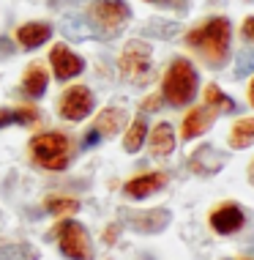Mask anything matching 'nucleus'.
<instances>
[{
    "label": "nucleus",
    "instance_id": "nucleus-2",
    "mask_svg": "<svg viewBox=\"0 0 254 260\" xmlns=\"http://www.w3.org/2000/svg\"><path fill=\"white\" fill-rule=\"evenodd\" d=\"M30 153L44 170H66L68 159H71V140L60 132H41L30 140Z\"/></svg>",
    "mask_w": 254,
    "mask_h": 260
},
{
    "label": "nucleus",
    "instance_id": "nucleus-9",
    "mask_svg": "<svg viewBox=\"0 0 254 260\" xmlns=\"http://www.w3.org/2000/svg\"><path fill=\"white\" fill-rule=\"evenodd\" d=\"M49 63H52V72L60 82L82 74V69H85V60L80 58V55H74L66 44H55L52 50H49Z\"/></svg>",
    "mask_w": 254,
    "mask_h": 260
},
{
    "label": "nucleus",
    "instance_id": "nucleus-27",
    "mask_svg": "<svg viewBox=\"0 0 254 260\" xmlns=\"http://www.w3.org/2000/svg\"><path fill=\"white\" fill-rule=\"evenodd\" d=\"M6 55H14V44L6 36H0V58H6Z\"/></svg>",
    "mask_w": 254,
    "mask_h": 260
},
{
    "label": "nucleus",
    "instance_id": "nucleus-23",
    "mask_svg": "<svg viewBox=\"0 0 254 260\" xmlns=\"http://www.w3.org/2000/svg\"><path fill=\"white\" fill-rule=\"evenodd\" d=\"M0 260H39V252L30 244H6L0 247Z\"/></svg>",
    "mask_w": 254,
    "mask_h": 260
},
{
    "label": "nucleus",
    "instance_id": "nucleus-3",
    "mask_svg": "<svg viewBox=\"0 0 254 260\" xmlns=\"http://www.w3.org/2000/svg\"><path fill=\"white\" fill-rule=\"evenodd\" d=\"M164 99L172 104V107H183V104H189L194 99L197 93V72L194 66L189 63L186 58H175L172 66L167 69L164 74Z\"/></svg>",
    "mask_w": 254,
    "mask_h": 260
},
{
    "label": "nucleus",
    "instance_id": "nucleus-32",
    "mask_svg": "<svg viewBox=\"0 0 254 260\" xmlns=\"http://www.w3.org/2000/svg\"><path fill=\"white\" fill-rule=\"evenodd\" d=\"M249 181L254 184V161H251V167H249Z\"/></svg>",
    "mask_w": 254,
    "mask_h": 260
},
{
    "label": "nucleus",
    "instance_id": "nucleus-20",
    "mask_svg": "<svg viewBox=\"0 0 254 260\" xmlns=\"http://www.w3.org/2000/svg\"><path fill=\"white\" fill-rule=\"evenodd\" d=\"M44 208L52 216H66V214H77V211H80V200L66 198V194H49L44 200Z\"/></svg>",
    "mask_w": 254,
    "mask_h": 260
},
{
    "label": "nucleus",
    "instance_id": "nucleus-4",
    "mask_svg": "<svg viewBox=\"0 0 254 260\" xmlns=\"http://www.w3.org/2000/svg\"><path fill=\"white\" fill-rule=\"evenodd\" d=\"M129 17H131V9L123 0H96L88 9V22L101 36H115Z\"/></svg>",
    "mask_w": 254,
    "mask_h": 260
},
{
    "label": "nucleus",
    "instance_id": "nucleus-33",
    "mask_svg": "<svg viewBox=\"0 0 254 260\" xmlns=\"http://www.w3.org/2000/svg\"><path fill=\"white\" fill-rule=\"evenodd\" d=\"M249 99H251V104H254V82H251V88H249Z\"/></svg>",
    "mask_w": 254,
    "mask_h": 260
},
{
    "label": "nucleus",
    "instance_id": "nucleus-17",
    "mask_svg": "<svg viewBox=\"0 0 254 260\" xmlns=\"http://www.w3.org/2000/svg\"><path fill=\"white\" fill-rule=\"evenodd\" d=\"M192 170H197V173H216L219 167L224 165V156L222 153H216L210 145H202V148H197V153L192 156Z\"/></svg>",
    "mask_w": 254,
    "mask_h": 260
},
{
    "label": "nucleus",
    "instance_id": "nucleus-13",
    "mask_svg": "<svg viewBox=\"0 0 254 260\" xmlns=\"http://www.w3.org/2000/svg\"><path fill=\"white\" fill-rule=\"evenodd\" d=\"M49 36H52V25H47V22H27L17 30V41L25 50H36Z\"/></svg>",
    "mask_w": 254,
    "mask_h": 260
},
{
    "label": "nucleus",
    "instance_id": "nucleus-25",
    "mask_svg": "<svg viewBox=\"0 0 254 260\" xmlns=\"http://www.w3.org/2000/svg\"><path fill=\"white\" fill-rule=\"evenodd\" d=\"M254 72V52L251 50H243L241 55H238V66H235V74L238 77H246Z\"/></svg>",
    "mask_w": 254,
    "mask_h": 260
},
{
    "label": "nucleus",
    "instance_id": "nucleus-14",
    "mask_svg": "<svg viewBox=\"0 0 254 260\" xmlns=\"http://www.w3.org/2000/svg\"><path fill=\"white\" fill-rule=\"evenodd\" d=\"M47 82H49V77L44 72V66L33 63V66H27L25 74H22V93L30 96V99H39V96H44Z\"/></svg>",
    "mask_w": 254,
    "mask_h": 260
},
{
    "label": "nucleus",
    "instance_id": "nucleus-10",
    "mask_svg": "<svg viewBox=\"0 0 254 260\" xmlns=\"http://www.w3.org/2000/svg\"><path fill=\"white\" fill-rule=\"evenodd\" d=\"M164 184H167V175L164 173H145V175L131 178L129 184L123 186V192L129 194V198H134V200H142V198H148V194L159 192Z\"/></svg>",
    "mask_w": 254,
    "mask_h": 260
},
{
    "label": "nucleus",
    "instance_id": "nucleus-24",
    "mask_svg": "<svg viewBox=\"0 0 254 260\" xmlns=\"http://www.w3.org/2000/svg\"><path fill=\"white\" fill-rule=\"evenodd\" d=\"M63 33H66L68 39H90V36H96L93 25L85 22V19H66V22H63Z\"/></svg>",
    "mask_w": 254,
    "mask_h": 260
},
{
    "label": "nucleus",
    "instance_id": "nucleus-15",
    "mask_svg": "<svg viewBox=\"0 0 254 260\" xmlns=\"http://www.w3.org/2000/svg\"><path fill=\"white\" fill-rule=\"evenodd\" d=\"M213 121V110L208 107H197L186 115V121H183V140H192V137H200L202 132L210 126Z\"/></svg>",
    "mask_w": 254,
    "mask_h": 260
},
{
    "label": "nucleus",
    "instance_id": "nucleus-26",
    "mask_svg": "<svg viewBox=\"0 0 254 260\" xmlns=\"http://www.w3.org/2000/svg\"><path fill=\"white\" fill-rule=\"evenodd\" d=\"M148 33H156V36L169 39V36L178 33V25H175V22H151V25H148Z\"/></svg>",
    "mask_w": 254,
    "mask_h": 260
},
{
    "label": "nucleus",
    "instance_id": "nucleus-5",
    "mask_svg": "<svg viewBox=\"0 0 254 260\" xmlns=\"http://www.w3.org/2000/svg\"><path fill=\"white\" fill-rule=\"evenodd\" d=\"M118 69H121V77L129 82H137L142 85V80L151 72V47L145 41L134 39L126 44V50L121 52V60H118Z\"/></svg>",
    "mask_w": 254,
    "mask_h": 260
},
{
    "label": "nucleus",
    "instance_id": "nucleus-6",
    "mask_svg": "<svg viewBox=\"0 0 254 260\" xmlns=\"http://www.w3.org/2000/svg\"><path fill=\"white\" fill-rule=\"evenodd\" d=\"M58 236L60 252L68 260H93V252H90V238L88 230L82 228L80 222H63L55 233H49L47 238Z\"/></svg>",
    "mask_w": 254,
    "mask_h": 260
},
{
    "label": "nucleus",
    "instance_id": "nucleus-11",
    "mask_svg": "<svg viewBox=\"0 0 254 260\" xmlns=\"http://www.w3.org/2000/svg\"><path fill=\"white\" fill-rule=\"evenodd\" d=\"M210 224H213L216 233H235L243 228V211L238 206H222L210 214Z\"/></svg>",
    "mask_w": 254,
    "mask_h": 260
},
{
    "label": "nucleus",
    "instance_id": "nucleus-21",
    "mask_svg": "<svg viewBox=\"0 0 254 260\" xmlns=\"http://www.w3.org/2000/svg\"><path fill=\"white\" fill-rule=\"evenodd\" d=\"M205 104H208V110H213V115H227V112H235V102H232L227 93H222L216 85H210L205 90Z\"/></svg>",
    "mask_w": 254,
    "mask_h": 260
},
{
    "label": "nucleus",
    "instance_id": "nucleus-1",
    "mask_svg": "<svg viewBox=\"0 0 254 260\" xmlns=\"http://www.w3.org/2000/svg\"><path fill=\"white\" fill-rule=\"evenodd\" d=\"M186 41H189V47H194V50H200L205 55V60L210 66H222L230 50V19H224V17L208 19L205 25H200L197 30L189 33Z\"/></svg>",
    "mask_w": 254,
    "mask_h": 260
},
{
    "label": "nucleus",
    "instance_id": "nucleus-22",
    "mask_svg": "<svg viewBox=\"0 0 254 260\" xmlns=\"http://www.w3.org/2000/svg\"><path fill=\"white\" fill-rule=\"evenodd\" d=\"M36 118H39V112L30 104H22L19 110H0V129L9 123H33Z\"/></svg>",
    "mask_w": 254,
    "mask_h": 260
},
{
    "label": "nucleus",
    "instance_id": "nucleus-7",
    "mask_svg": "<svg viewBox=\"0 0 254 260\" xmlns=\"http://www.w3.org/2000/svg\"><path fill=\"white\" fill-rule=\"evenodd\" d=\"M58 110L66 121H82V118H88L93 112V93H90V88H85V85L66 88V93L60 96Z\"/></svg>",
    "mask_w": 254,
    "mask_h": 260
},
{
    "label": "nucleus",
    "instance_id": "nucleus-19",
    "mask_svg": "<svg viewBox=\"0 0 254 260\" xmlns=\"http://www.w3.org/2000/svg\"><path fill=\"white\" fill-rule=\"evenodd\" d=\"M254 143V118H243L232 126L230 132V145L232 148H249Z\"/></svg>",
    "mask_w": 254,
    "mask_h": 260
},
{
    "label": "nucleus",
    "instance_id": "nucleus-8",
    "mask_svg": "<svg viewBox=\"0 0 254 260\" xmlns=\"http://www.w3.org/2000/svg\"><path fill=\"white\" fill-rule=\"evenodd\" d=\"M126 224L137 233H159L169 224V211L167 208H153V211H121Z\"/></svg>",
    "mask_w": 254,
    "mask_h": 260
},
{
    "label": "nucleus",
    "instance_id": "nucleus-31",
    "mask_svg": "<svg viewBox=\"0 0 254 260\" xmlns=\"http://www.w3.org/2000/svg\"><path fill=\"white\" fill-rule=\"evenodd\" d=\"M148 3H172V0H148ZM178 3H186V0H178Z\"/></svg>",
    "mask_w": 254,
    "mask_h": 260
},
{
    "label": "nucleus",
    "instance_id": "nucleus-28",
    "mask_svg": "<svg viewBox=\"0 0 254 260\" xmlns=\"http://www.w3.org/2000/svg\"><path fill=\"white\" fill-rule=\"evenodd\" d=\"M98 140H101V135H98L96 129H90L88 135H85V148H93V145L98 143Z\"/></svg>",
    "mask_w": 254,
    "mask_h": 260
},
{
    "label": "nucleus",
    "instance_id": "nucleus-12",
    "mask_svg": "<svg viewBox=\"0 0 254 260\" xmlns=\"http://www.w3.org/2000/svg\"><path fill=\"white\" fill-rule=\"evenodd\" d=\"M123 126H126V110H123V107H107V110L98 112L93 129H96L101 137H112V135H118Z\"/></svg>",
    "mask_w": 254,
    "mask_h": 260
},
{
    "label": "nucleus",
    "instance_id": "nucleus-30",
    "mask_svg": "<svg viewBox=\"0 0 254 260\" xmlns=\"http://www.w3.org/2000/svg\"><path fill=\"white\" fill-rule=\"evenodd\" d=\"M159 102H161V96H151V99H145L142 107H145V110H156V107H159Z\"/></svg>",
    "mask_w": 254,
    "mask_h": 260
},
{
    "label": "nucleus",
    "instance_id": "nucleus-18",
    "mask_svg": "<svg viewBox=\"0 0 254 260\" xmlns=\"http://www.w3.org/2000/svg\"><path fill=\"white\" fill-rule=\"evenodd\" d=\"M145 137H148V123H145L142 115H137L134 123L129 126V132H126V137H123V148L129 153H137L139 148H142Z\"/></svg>",
    "mask_w": 254,
    "mask_h": 260
},
{
    "label": "nucleus",
    "instance_id": "nucleus-29",
    "mask_svg": "<svg viewBox=\"0 0 254 260\" xmlns=\"http://www.w3.org/2000/svg\"><path fill=\"white\" fill-rule=\"evenodd\" d=\"M243 33H246V39L254 41V17H249V19L243 22Z\"/></svg>",
    "mask_w": 254,
    "mask_h": 260
},
{
    "label": "nucleus",
    "instance_id": "nucleus-16",
    "mask_svg": "<svg viewBox=\"0 0 254 260\" xmlns=\"http://www.w3.org/2000/svg\"><path fill=\"white\" fill-rule=\"evenodd\" d=\"M151 151H153V156H169L175 151V135L169 123H159L151 132Z\"/></svg>",
    "mask_w": 254,
    "mask_h": 260
}]
</instances>
